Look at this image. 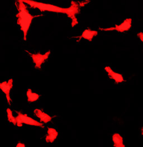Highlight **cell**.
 I'll list each match as a JSON object with an SVG mask.
<instances>
[{
  "mask_svg": "<svg viewBox=\"0 0 143 147\" xmlns=\"http://www.w3.org/2000/svg\"><path fill=\"white\" fill-rule=\"evenodd\" d=\"M132 19L130 18H128L125 19L124 21H123V23L119 25H116L114 27H111L109 28H99V29L102 31L116 30L117 32H123L130 30V29L132 27Z\"/></svg>",
  "mask_w": 143,
  "mask_h": 147,
  "instance_id": "obj_4",
  "label": "cell"
},
{
  "mask_svg": "<svg viewBox=\"0 0 143 147\" xmlns=\"http://www.w3.org/2000/svg\"><path fill=\"white\" fill-rule=\"evenodd\" d=\"M26 52L28 53V54L32 58L33 62L35 64V68L38 69H41V64L45 62V61L48 58L49 55L51 54L50 51L45 53L44 54H41L40 53L32 54L27 51H26Z\"/></svg>",
  "mask_w": 143,
  "mask_h": 147,
  "instance_id": "obj_5",
  "label": "cell"
},
{
  "mask_svg": "<svg viewBox=\"0 0 143 147\" xmlns=\"http://www.w3.org/2000/svg\"><path fill=\"white\" fill-rule=\"evenodd\" d=\"M138 36L139 38V39L141 40V41L143 42V32H140L138 34Z\"/></svg>",
  "mask_w": 143,
  "mask_h": 147,
  "instance_id": "obj_15",
  "label": "cell"
},
{
  "mask_svg": "<svg viewBox=\"0 0 143 147\" xmlns=\"http://www.w3.org/2000/svg\"><path fill=\"white\" fill-rule=\"evenodd\" d=\"M97 34H98V32L97 31L92 30H91L90 29H86L85 30H84V32H82V34L81 36L74 37V38H79V40H78V42L79 40H80L82 38L86 39V40H87L90 42H91L94 36H97Z\"/></svg>",
  "mask_w": 143,
  "mask_h": 147,
  "instance_id": "obj_9",
  "label": "cell"
},
{
  "mask_svg": "<svg viewBox=\"0 0 143 147\" xmlns=\"http://www.w3.org/2000/svg\"><path fill=\"white\" fill-rule=\"evenodd\" d=\"M13 86V80L10 79L7 82L5 81L0 84V88L3 92L6 95L7 102L9 105H11L10 91Z\"/></svg>",
  "mask_w": 143,
  "mask_h": 147,
  "instance_id": "obj_7",
  "label": "cell"
},
{
  "mask_svg": "<svg viewBox=\"0 0 143 147\" xmlns=\"http://www.w3.org/2000/svg\"><path fill=\"white\" fill-rule=\"evenodd\" d=\"M26 95L28 97V101L29 102H32L37 101L40 97V95H38V94L32 92L31 89H28L26 92Z\"/></svg>",
  "mask_w": 143,
  "mask_h": 147,
  "instance_id": "obj_13",
  "label": "cell"
},
{
  "mask_svg": "<svg viewBox=\"0 0 143 147\" xmlns=\"http://www.w3.org/2000/svg\"><path fill=\"white\" fill-rule=\"evenodd\" d=\"M18 2H19V4L17 7L18 10V13L16 15V17L18 18L17 23L20 25L21 30L24 32V40L26 41L28 32L32 20L35 18L42 16V15H31L27 9L26 5L22 0L18 1Z\"/></svg>",
  "mask_w": 143,
  "mask_h": 147,
  "instance_id": "obj_1",
  "label": "cell"
},
{
  "mask_svg": "<svg viewBox=\"0 0 143 147\" xmlns=\"http://www.w3.org/2000/svg\"><path fill=\"white\" fill-rule=\"evenodd\" d=\"M7 111V118L9 122L12 123L14 125H17V122H16V117H14L12 115V112L11 111L10 109L8 108L6 110Z\"/></svg>",
  "mask_w": 143,
  "mask_h": 147,
  "instance_id": "obj_14",
  "label": "cell"
},
{
  "mask_svg": "<svg viewBox=\"0 0 143 147\" xmlns=\"http://www.w3.org/2000/svg\"><path fill=\"white\" fill-rule=\"evenodd\" d=\"M141 133H142V135L143 136V127L142 129V130H141Z\"/></svg>",
  "mask_w": 143,
  "mask_h": 147,
  "instance_id": "obj_17",
  "label": "cell"
},
{
  "mask_svg": "<svg viewBox=\"0 0 143 147\" xmlns=\"http://www.w3.org/2000/svg\"><path fill=\"white\" fill-rule=\"evenodd\" d=\"M22 1L24 3H26L29 5L31 7L39 9L41 12L48 11L65 13V8H62L58 6L51 5L50 4L44 3L36 2V1H31V0H22Z\"/></svg>",
  "mask_w": 143,
  "mask_h": 147,
  "instance_id": "obj_2",
  "label": "cell"
},
{
  "mask_svg": "<svg viewBox=\"0 0 143 147\" xmlns=\"http://www.w3.org/2000/svg\"><path fill=\"white\" fill-rule=\"evenodd\" d=\"M58 136V131L54 128L49 127L47 131V134L45 137V141L47 143H53Z\"/></svg>",
  "mask_w": 143,
  "mask_h": 147,
  "instance_id": "obj_11",
  "label": "cell"
},
{
  "mask_svg": "<svg viewBox=\"0 0 143 147\" xmlns=\"http://www.w3.org/2000/svg\"><path fill=\"white\" fill-rule=\"evenodd\" d=\"M16 147H25V144H23V143H22L19 142V143H18V144L16 145Z\"/></svg>",
  "mask_w": 143,
  "mask_h": 147,
  "instance_id": "obj_16",
  "label": "cell"
},
{
  "mask_svg": "<svg viewBox=\"0 0 143 147\" xmlns=\"http://www.w3.org/2000/svg\"><path fill=\"white\" fill-rule=\"evenodd\" d=\"M81 10L80 9V5L74 1H72L71 5L69 7L65 8V13L72 20V27H74L78 24V21L76 18V16L77 14H79Z\"/></svg>",
  "mask_w": 143,
  "mask_h": 147,
  "instance_id": "obj_3",
  "label": "cell"
},
{
  "mask_svg": "<svg viewBox=\"0 0 143 147\" xmlns=\"http://www.w3.org/2000/svg\"><path fill=\"white\" fill-rule=\"evenodd\" d=\"M34 113L35 115L40 119V121L44 123L45 124H47L48 122H50L52 119V117L51 116L45 113L40 109H35Z\"/></svg>",
  "mask_w": 143,
  "mask_h": 147,
  "instance_id": "obj_10",
  "label": "cell"
},
{
  "mask_svg": "<svg viewBox=\"0 0 143 147\" xmlns=\"http://www.w3.org/2000/svg\"><path fill=\"white\" fill-rule=\"evenodd\" d=\"M16 113L18 114L17 116L19 118V119L20 120L22 124H25L32 125V126H39L42 128L44 127L43 124L36 121L35 120L33 119L30 117H29L26 114H23L21 112L16 111Z\"/></svg>",
  "mask_w": 143,
  "mask_h": 147,
  "instance_id": "obj_6",
  "label": "cell"
},
{
  "mask_svg": "<svg viewBox=\"0 0 143 147\" xmlns=\"http://www.w3.org/2000/svg\"><path fill=\"white\" fill-rule=\"evenodd\" d=\"M105 69L107 72L110 78L113 80L116 84H118L119 83H121L125 81L122 74L115 72L110 67H106L105 68Z\"/></svg>",
  "mask_w": 143,
  "mask_h": 147,
  "instance_id": "obj_8",
  "label": "cell"
},
{
  "mask_svg": "<svg viewBox=\"0 0 143 147\" xmlns=\"http://www.w3.org/2000/svg\"><path fill=\"white\" fill-rule=\"evenodd\" d=\"M112 139L113 143V147H125L123 143V138L120 134L114 133Z\"/></svg>",
  "mask_w": 143,
  "mask_h": 147,
  "instance_id": "obj_12",
  "label": "cell"
}]
</instances>
